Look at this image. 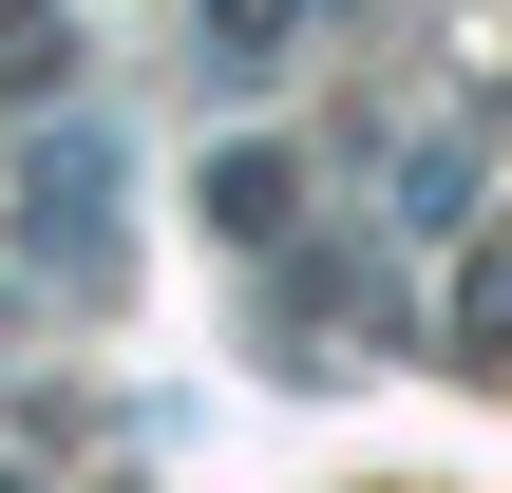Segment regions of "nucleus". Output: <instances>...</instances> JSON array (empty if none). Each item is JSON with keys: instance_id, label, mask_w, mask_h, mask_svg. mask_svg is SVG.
Here are the masks:
<instances>
[{"instance_id": "1", "label": "nucleus", "mask_w": 512, "mask_h": 493, "mask_svg": "<svg viewBox=\"0 0 512 493\" xmlns=\"http://www.w3.org/2000/svg\"><path fill=\"white\" fill-rule=\"evenodd\" d=\"M285 209H304L285 152H209V228H228V247H285Z\"/></svg>"}, {"instance_id": "2", "label": "nucleus", "mask_w": 512, "mask_h": 493, "mask_svg": "<svg viewBox=\"0 0 512 493\" xmlns=\"http://www.w3.org/2000/svg\"><path fill=\"white\" fill-rule=\"evenodd\" d=\"M95 190H114V133H57V152H38V247H76Z\"/></svg>"}, {"instance_id": "3", "label": "nucleus", "mask_w": 512, "mask_h": 493, "mask_svg": "<svg viewBox=\"0 0 512 493\" xmlns=\"http://www.w3.org/2000/svg\"><path fill=\"white\" fill-rule=\"evenodd\" d=\"M209 19V76H285V38H304V0H190Z\"/></svg>"}, {"instance_id": "4", "label": "nucleus", "mask_w": 512, "mask_h": 493, "mask_svg": "<svg viewBox=\"0 0 512 493\" xmlns=\"http://www.w3.org/2000/svg\"><path fill=\"white\" fill-rule=\"evenodd\" d=\"M0 493H19V475H0Z\"/></svg>"}]
</instances>
